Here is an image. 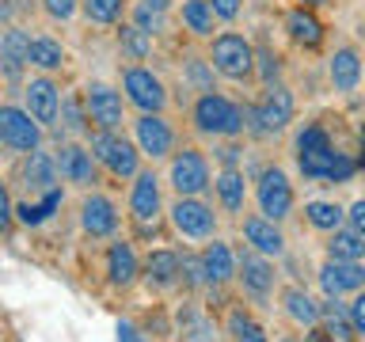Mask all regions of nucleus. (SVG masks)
Returning a JSON list of instances; mask_svg holds the SVG:
<instances>
[{
	"mask_svg": "<svg viewBox=\"0 0 365 342\" xmlns=\"http://www.w3.org/2000/svg\"><path fill=\"white\" fill-rule=\"evenodd\" d=\"M42 137H46V130L23 107H16V103H0V145L4 148L27 156V152H34V148H42Z\"/></svg>",
	"mask_w": 365,
	"mask_h": 342,
	"instance_id": "12",
	"label": "nucleus"
},
{
	"mask_svg": "<svg viewBox=\"0 0 365 342\" xmlns=\"http://www.w3.org/2000/svg\"><path fill=\"white\" fill-rule=\"evenodd\" d=\"M80 99H84L88 125H96V130H122V122H125V99H122L118 88L96 80V84H88L84 91H80Z\"/></svg>",
	"mask_w": 365,
	"mask_h": 342,
	"instance_id": "14",
	"label": "nucleus"
},
{
	"mask_svg": "<svg viewBox=\"0 0 365 342\" xmlns=\"http://www.w3.org/2000/svg\"><path fill=\"white\" fill-rule=\"evenodd\" d=\"M141 278L148 281V289H175L179 285V251H168V247L148 251V259L141 262Z\"/></svg>",
	"mask_w": 365,
	"mask_h": 342,
	"instance_id": "27",
	"label": "nucleus"
},
{
	"mask_svg": "<svg viewBox=\"0 0 365 342\" xmlns=\"http://www.w3.org/2000/svg\"><path fill=\"white\" fill-rule=\"evenodd\" d=\"M42 11H46L53 23H68V19L80 11V0H42Z\"/></svg>",
	"mask_w": 365,
	"mask_h": 342,
	"instance_id": "42",
	"label": "nucleus"
},
{
	"mask_svg": "<svg viewBox=\"0 0 365 342\" xmlns=\"http://www.w3.org/2000/svg\"><path fill=\"white\" fill-rule=\"evenodd\" d=\"M346 228L365 239V198H358V202H354L350 209H346Z\"/></svg>",
	"mask_w": 365,
	"mask_h": 342,
	"instance_id": "46",
	"label": "nucleus"
},
{
	"mask_svg": "<svg viewBox=\"0 0 365 342\" xmlns=\"http://www.w3.org/2000/svg\"><path fill=\"white\" fill-rule=\"evenodd\" d=\"M297 342H335V338H331V335H327V331H324V327H319V323H316V327H304V335H301V338H297Z\"/></svg>",
	"mask_w": 365,
	"mask_h": 342,
	"instance_id": "48",
	"label": "nucleus"
},
{
	"mask_svg": "<svg viewBox=\"0 0 365 342\" xmlns=\"http://www.w3.org/2000/svg\"><path fill=\"white\" fill-rule=\"evenodd\" d=\"M11 221H16V205H11V190H8L4 175H0V236L11 228Z\"/></svg>",
	"mask_w": 365,
	"mask_h": 342,
	"instance_id": "45",
	"label": "nucleus"
},
{
	"mask_svg": "<svg viewBox=\"0 0 365 342\" xmlns=\"http://www.w3.org/2000/svg\"><path fill=\"white\" fill-rule=\"evenodd\" d=\"M57 122H61V133H68V137H84V133L91 130V125H88V114H84V99H80V95H61Z\"/></svg>",
	"mask_w": 365,
	"mask_h": 342,
	"instance_id": "36",
	"label": "nucleus"
},
{
	"mask_svg": "<svg viewBox=\"0 0 365 342\" xmlns=\"http://www.w3.org/2000/svg\"><path fill=\"white\" fill-rule=\"evenodd\" d=\"M346 312H350V323H354V335H358V342L365 338V289L354 293V301L346 304Z\"/></svg>",
	"mask_w": 365,
	"mask_h": 342,
	"instance_id": "43",
	"label": "nucleus"
},
{
	"mask_svg": "<svg viewBox=\"0 0 365 342\" xmlns=\"http://www.w3.org/2000/svg\"><path fill=\"white\" fill-rule=\"evenodd\" d=\"M365 65H361V50L358 46H335V53L327 57V84L335 95H354L361 88Z\"/></svg>",
	"mask_w": 365,
	"mask_h": 342,
	"instance_id": "20",
	"label": "nucleus"
},
{
	"mask_svg": "<svg viewBox=\"0 0 365 342\" xmlns=\"http://www.w3.org/2000/svg\"><path fill=\"white\" fill-rule=\"evenodd\" d=\"M236 141H240V137H236ZM236 141H225L221 145V152H217L221 167H240V152H244V145H236Z\"/></svg>",
	"mask_w": 365,
	"mask_h": 342,
	"instance_id": "47",
	"label": "nucleus"
},
{
	"mask_svg": "<svg viewBox=\"0 0 365 342\" xmlns=\"http://www.w3.org/2000/svg\"><path fill=\"white\" fill-rule=\"evenodd\" d=\"M164 213H168L171 228H175V236H182V239L205 244V239L217 236V213L205 198H175Z\"/></svg>",
	"mask_w": 365,
	"mask_h": 342,
	"instance_id": "10",
	"label": "nucleus"
},
{
	"mask_svg": "<svg viewBox=\"0 0 365 342\" xmlns=\"http://www.w3.org/2000/svg\"><path fill=\"white\" fill-rule=\"evenodd\" d=\"M182 73H187V80L194 84V91H213V65L205 61V57H187Z\"/></svg>",
	"mask_w": 365,
	"mask_h": 342,
	"instance_id": "40",
	"label": "nucleus"
},
{
	"mask_svg": "<svg viewBox=\"0 0 365 342\" xmlns=\"http://www.w3.org/2000/svg\"><path fill=\"white\" fill-rule=\"evenodd\" d=\"M202 259V274H205V285L210 289H221V285L236 281V251L225 244V239H205V247L198 251Z\"/></svg>",
	"mask_w": 365,
	"mask_h": 342,
	"instance_id": "22",
	"label": "nucleus"
},
{
	"mask_svg": "<svg viewBox=\"0 0 365 342\" xmlns=\"http://www.w3.org/2000/svg\"><path fill=\"white\" fill-rule=\"evenodd\" d=\"M361 342H365V338H361Z\"/></svg>",
	"mask_w": 365,
	"mask_h": 342,
	"instance_id": "50",
	"label": "nucleus"
},
{
	"mask_svg": "<svg viewBox=\"0 0 365 342\" xmlns=\"http://www.w3.org/2000/svg\"><path fill=\"white\" fill-rule=\"evenodd\" d=\"M179 27L190 38H213L217 16H213L210 0H179Z\"/></svg>",
	"mask_w": 365,
	"mask_h": 342,
	"instance_id": "30",
	"label": "nucleus"
},
{
	"mask_svg": "<svg viewBox=\"0 0 365 342\" xmlns=\"http://www.w3.org/2000/svg\"><path fill=\"white\" fill-rule=\"evenodd\" d=\"M278 304H282V316L289 319L293 327H316L319 323V304H316V296L301 289V285H282L278 289Z\"/></svg>",
	"mask_w": 365,
	"mask_h": 342,
	"instance_id": "26",
	"label": "nucleus"
},
{
	"mask_svg": "<svg viewBox=\"0 0 365 342\" xmlns=\"http://www.w3.org/2000/svg\"><path fill=\"white\" fill-rule=\"evenodd\" d=\"M240 232H244V244L255 251V255L274 259V262L285 255V232H282V224L267 221L262 213H244V217H240Z\"/></svg>",
	"mask_w": 365,
	"mask_h": 342,
	"instance_id": "19",
	"label": "nucleus"
},
{
	"mask_svg": "<svg viewBox=\"0 0 365 342\" xmlns=\"http://www.w3.org/2000/svg\"><path fill=\"white\" fill-rule=\"evenodd\" d=\"M282 31H285V38H289L297 50H304V53L324 50V42H327V27H324V19H319V11L304 8V4L285 8Z\"/></svg>",
	"mask_w": 365,
	"mask_h": 342,
	"instance_id": "17",
	"label": "nucleus"
},
{
	"mask_svg": "<svg viewBox=\"0 0 365 342\" xmlns=\"http://www.w3.org/2000/svg\"><path fill=\"white\" fill-rule=\"evenodd\" d=\"M179 285H187V289H210L205 274H202V259L194 251H182L179 255Z\"/></svg>",
	"mask_w": 365,
	"mask_h": 342,
	"instance_id": "39",
	"label": "nucleus"
},
{
	"mask_svg": "<svg viewBox=\"0 0 365 342\" xmlns=\"http://www.w3.org/2000/svg\"><path fill=\"white\" fill-rule=\"evenodd\" d=\"M125 8H130V0H80L84 19L96 27H118L125 19Z\"/></svg>",
	"mask_w": 365,
	"mask_h": 342,
	"instance_id": "35",
	"label": "nucleus"
},
{
	"mask_svg": "<svg viewBox=\"0 0 365 342\" xmlns=\"http://www.w3.org/2000/svg\"><path fill=\"white\" fill-rule=\"evenodd\" d=\"M53 164H57V179H61V182L80 187V190H96L99 164H96V156L88 152V145L61 141V145H57V152H53Z\"/></svg>",
	"mask_w": 365,
	"mask_h": 342,
	"instance_id": "15",
	"label": "nucleus"
},
{
	"mask_svg": "<svg viewBox=\"0 0 365 342\" xmlns=\"http://www.w3.org/2000/svg\"><path fill=\"white\" fill-rule=\"evenodd\" d=\"M297 4H304V8L319 11V8H331V4H335V0H297Z\"/></svg>",
	"mask_w": 365,
	"mask_h": 342,
	"instance_id": "49",
	"label": "nucleus"
},
{
	"mask_svg": "<svg viewBox=\"0 0 365 342\" xmlns=\"http://www.w3.org/2000/svg\"><path fill=\"white\" fill-rule=\"evenodd\" d=\"M251 194H255L259 213L267 217V221H274V224H285V221L293 217V209H297V190H293L289 175H285V171H282L278 164L259 167V175H255V187H251Z\"/></svg>",
	"mask_w": 365,
	"mask_h": 342,
	"instance_id": "8",
	"label": "nucleus"
},
{
	"mask_svg": "<svg viewBox=\"0 0 365 342\" xmlns=\"http://www.w3.org/2000/svg\"><path fill=\"white\" fill-rule=\"evenodd\" d=\"M236 281L255 304H267L274 289H278V270H274V259L255 255L251 247H244L236 255Z\"/></svg>",
	"mask_w": 365,
	"mask_h": 342,
	"instance_id": "13",
	"label": "nucleus"
},
{
	"mask_svg": "<svg viewBox=\"0 0 365 342\" xmlns=\"http://www.w3.org/2000/svg\"><path fill=\"white\" fill-rule=\"evenodd\" d=\"M205 61L213 65L217 76L232 80V84H251L255 80V42L240 31H221L210 38Z\"/></svg>",
	"mask_w": 365,
	"mask_h": 342,
	"instance_id": "4",
	"label": "nucleus"
},
{
	"mask_svg": "<svg viewBox=\"0 0 365 342\" xmlns=\"http://www.w3.org/2000/svg\"><path fill=\"white\" fill-rule=\"evenodd\" d=\"M361 171H365V167H361Z\"/></svg>",
	"mask_w": 365,
	"mask_h": 342,
	"instance_id": "51",
	"label": "nucleus"
},
{
	"mask_svg": "<svg viewBox=\"0 0 365 342\" xmlns=\"http://www.w3.org/2000/svg\"><path fill=\"white\" fill-rule=\"evenodd\" d=\"M88 152L96 156V164L114 179H133L141 171V152L122 130H88Z\"/></svg>",
	"mask_w": 365,
	"mask_h": 342,
	"instance_id": "6",
	"label": "nucleus"
},
{
	"mask_svg": "<svg viewBox=\"0 0 365 342\" xmlns=\"http://www.w3.org/2000/svg\"><path fill=\"white\" fill-rule=\"evenodd\" d=\"M190 130L210 141H236L244 137V107L221 91H198L190 103Z\"/></svg>",
	"mask_w": 365,
	"mask_h": 342,
	"instance_id": "3",
	"label": "nucleus"
},
{
	"mask_svg": "<svg viewBox=\"0 0 365 342\" xmlns=\"http://www.w3.org/2000/svg\"><path fill=\"white\" fill-rule=\"evenodd\" d=\"M255 80H259L262 88L278 84V80H282V53L274 50V46H267V42L255 46Z\"/></svg>",
	"mask_w": 365,
	"mask_h": 342,
	"instance_id": "37",
	"label": "nucleus"
},
{
	"mask_svg": "<svg viewBox=\"0 0 365 342\" xmlns=\"http://www.w3.org/2000/svg\"><path fill=\"white\" fill-rule=\"evenodd\" d=\"M141 278V259L130 239H114L107 247V281L114 289H130V285Z\"/></svg>",
	"mask_w": 365,
	"mask_h": 342,
	"instance_id": "25",
	"label": "nucleus"
},
{
	"mask_svg": "<svg viewBox=\"0 0 365 342\" xmlns=\"http://www.w3.org/2000/svg\"><path fill=\"white\" fill-rule=\"evenodd\" d=\"M23 110H27L42 130H53L57 110H61V84H57L50 73L23 80Z\"/></svg>",
	"mask_w": 365,
	"mask_h": 342,
	"instance_id": "16",
	"label": "nucleus"
},
{
	"mask_svg": "<svg viewBox=\"0 0 365 342\" xmlns=\"http://www.w3.org/2000/svg\"><path fill=\"white\" fill-rule=\"evenodd\" d=\"M319 327H324L335 342H358L350 312H346V304H339V296H327V301L319 304Z\"/></svg>",
	"mask_w": 365,
	"mask_h": 342,
	"instance_id": "32",
	"label": "nucleus"
},
{
	"mask_svg": "<svg viewBox=\"0 0 365 342\" xmlns=\"http://www.w3.org/2000/svg\"><path fill=\"white\" fill-rule=\"evenodd\" d=\"M319 289H324V296H354L358 289H365V262L327 259L319 266Z\"/></svg>",
	"mask_w": 365,
	"mask_h": 342,
	"instance_id": "21",
	"label": "nucleus"
},
{
	"mask_svg": "<svg viewBox=\"0 0 365 342\" xmlns=\"http://www.w3.org/2000/svg\"><path fill=\"white\" fill-rule=\"evenodd\" d=\"M217 194V205H221L225 213H232V217H244L247 213V175H244V167H221L213 175V187Z\"/></svg>",
	"mask_w": 365,
	"mask_h": 342,
	"instance_id": "24",
	"label": "nucleus"
},
{
	"mask_svg": "<svg viewBox=\"0 0 365 342\" xmlns=\"http://www.w3.org/2000/svg\"><path fill=\"white\" fill-rule=\"evenodd\" d=\"M130 221L141 236H153L164 217V182H160L156 167H141L130 179Z\"/></svg>",
	"mask_w": 365,
	"mask_h": 342,
	"instance_id": "7",
	"label": "nucleus"
},
{
	"mask_svg": "<svg viewBox=\"0 0 365 342\" xmlns=\"http://www.w3.org/2000/svg\"><path fill=\"white\" fill-rule=\"evenodd\" d=\"M293 160L304 179L316 182H346L358 171V160L342 152L324 122H304L293 137Z\"/></svg>",
	"mask_w": 365,
	"mask_h": 342,
	"instance_id": "1",
	"label": "nucleus"
},
{
	"mask_svg": "<svg viewBox=\"0 0 365 342\" xmlns=\"http://www.w3.org/2000/svg\"><path fill=\"white\" fill-rule=\"evenodd\" d=\"M118 50L125 61H133V65H141L148 53H153V34L141 31L137 23H118Z\"/></svg>",
	"mask_w": 365,
	"mask_h": 342,
	"instance_id": "34",
	"label": "nucleus"
},
{
	"mask_svg": "<svg viewBox=\"0 0 365 342\" xmlns=\"http://www.w3.org/2000/svg\"><path fill=\"white\" fill-rule=\"evenodd\" d=\"M118 224H122V213H118V205H114L110 194L88 190L84 202H80V228H84V236L110 239L114 232H118Z\"/></svg>",
	"mask_w": 365,
	"mask_h": 342,
	"instance_id": "18",
	"label": "nucleus"
},
{
	"mask_svg": "<svg viewBox=\"0 0 365 342\" xmlns=\"http://www.w3.org/2000/svg\"><path fill=\"white\" fill-rule=\"evenodd\" d=\"M27 42H31V34L23 27L0 31V76L8 84H23V73H27Z\"/></svg>",
	"mask_w": 365,
	"mask_h": 342,
	"instance_id": "23",
	"label": "nucleus"
},
{
	"mask_svg": "<svg viewBox=\"0 0 365 342\" xmlns=\"http://www.w3.org/2000/svg\"><path fill=\"white\" fill-rule=\"evenodd\" d=\"M228 338H232V342H270L267 331H262L247 312H240V308L228 316Z\"/></svg>",
	"mask_w": 365,
	"mask_h": 342,
	"instance_id": "38",
	"label": "nucleus"
},
{
	"mask_svg": "<svg viewBox=\"0 0 365 342\" xmlns=\"http://www.w3.org/2000/svg\"><path fill=\"white\" fill-rule=\"evenodd\" d=\"M304 221L316 228V232H335V228L346 224V205H339V202H331V198H312V202H304Z\"/></svg>",
	"mask_w": 365,
	"mask_h": 342,
	"instance_id": "31",
	"label": "nucleus"
},
{
	"mask_svg": "<svg viewBox=\"0 0 365 342\" xmlns=\"http://www.w3.org/2000/svg\"><path fill=\"white\" fill-rule=\"evenodd\" d=\"M168 182L175 198H205L213 187V167L210 156L198 145H182L168 156Z\"/></svg>",
	"mask_w": 365,
	"mask_h": 342,
	"instance_id": "5",
	"label": "nucleus"
},
{
	"mask_svg": "<svg viewBox=\"0 0 365 342\" xmlns=\"http://www.w3.org/2000/svg\"><path fill=\"white\" fill-rule=\"evenodd\" d=\"M217 23H236L240 11H244V0H210Z\"/></svg>",
	"mask_w": 365,
	"mask_h": 342,
	"instance_id": "44",
	"label": "nucleus"
},
{
	"mask_svg": "<svg viewBox=\"0 0 365 342\" xmlns=\"http://www.w3.org/2000/svg\"><path fill=\"white\" fill-rule=\"evenodd\" d=\"M133 145H137V152L156 164V160H168L175 152L179 137H175V125H171L168 114H137L133 118Z\"/></svg>",
	"mask_w": 365,
	"mask_h": 342,
	"instance_id": "11",
	"label": "nucleus"
},
{
	"mask_svg": "<svg viewBox=\"0 0 365 342\" xmlns=\"http://www.w3.org/2000/svg\"><path fill=\"white\" fill-rule=\"evenodd\" d=\"M327 259H342V262H365V239L358 232H350L346 224L327 232Z\"/></svg>",
	"mask_w": 365,
	"mask_h": 342,
	"instance_id": "33",
	"label": "nucleus"
},
{
	"mask_svg": "<svg viewBox=\"0 0 365 342\" xmlns=\"http://www.w3.org/2000/svg\"><path fill=\"white\" fill-rule=\"evenodd\" d=\"M297 118V99L293 91L282 84H267L255 103H244V133H251L255 141H274L293 125Z\"/></svg>",
	"mask_w": 365,
	"mask_h": 342,
	"instance_id": "2",
	"label": "nucleus"
},
{
	"mask_svg": "<svg viewBox=\"0 0 365 342\" xmlns=\"http://www.w3.org/2000/svg\"><path fill=\"white\" fill-rule=\"evenodd\" d=\"M130 23H137V27H141V31H148V34H153V38H156V34L164 31L168 16H164V11H153V8H145L141 0H137V4H133V11H130Z\"/></svg>",
	"mask_w": 365,
	"mask_h": 342,
	"instance_id": "41",
	"label": "nucleus"
},
{
	"mask_svg": "<svg viewBox=\"0 0 365 342\" xmlns=\"http://www.w3.org/2000/svg\"><path fill=\"white\" fill-rule=\"evenodd\" d=\"M23 182H27L31 194H50L57 187V164H53V152L46 148H34V152L23 156Z\"/></svg>",
	"mask_w": 365,
	"mask_h": 342,
	"instance_id": "28",
	"label": "nucleus"
},
{
	"mask_svg": "<svg viewBox=\"0 0 365 342\" xmlns=\"http://www.w3.org/2000/svg\"><path fill=\"white\" fill-rule=\"evenodd\" d=\"M122 99L130 103L137 114H164L168 110V84L160 80V73H153L148 65H125L122 68Z\"/></svg>",
	"mask_w": 365,
	"mask_h": 342,
	"instance_id": "9",
	"label": "nucleus"
},
{
	"mask_svg": "<svg viewBox=\"0 0 365 342\" xmlns=\"http://www.w3.org/2000/svg\"><path fill=\"white\" fill-rule=\"evenodd\" d=\"M68 61V53H65V46L50 38V34H34V38L27 42V68H38V73H61Z\"/></svg>",
	"mask_w": 365,
	"mask_h": 342,
	"instance_id": "29",
	"label": "nucleus"
}]
</instances>
